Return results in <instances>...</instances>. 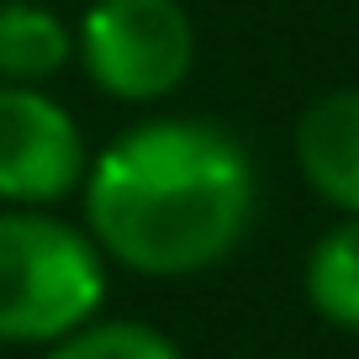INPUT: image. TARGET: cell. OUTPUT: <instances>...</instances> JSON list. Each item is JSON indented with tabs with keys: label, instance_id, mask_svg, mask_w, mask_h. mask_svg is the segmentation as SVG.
<instances>
[{
	"label": "cell",
	"instance_id": "3",
	"mask_svg": "<svg viewBox=\"0 0 359 359\" xmlns=\"http://www.w3.org/2000/svg\"><path fill=\"white\" fill-rule=\"evenodd\" d=\"M95 90L116 101H164L196 64V22L180 0H95L74 32Z\"/></svg>",
	"mask_w": 359,
	"mask_h": 359
},
{
	"label": "cell",
	"instance_id": "5",
	"mask_svg": "<svg viewBox=\"0 0 359 359\" xmlns=\"http://www.w3.org/2000/svg\"><path fill=\"white\" fill-rule=\"evenodd\" d=\"M296 164L327 206L359 217V90H333L296 122Z\"/></svg>",
	"mask_w": 359,
	"mask_h": 359
},
{
	"label": "cell",
	"instance_id": "1",
	"mask_svg": "<svg viewBox=\"0 0 359 359\" xmlns=\"http://www.w3.org/2000/svg\"><path fill=\"white\" fill-rule=\"evenodd\" d=\"M79 191L106 259L137 275H196L243 243L259 180L227 127L158 116L106 143Z\"/></svg>",
	"mask_w": 359,
	"mask_h": 359
},
{
	"label": "cell",
	"instance_id": "2",
	"mask_svg": "<svg viewBox=\"0 0 359 359\" xmlns=\"http://www.w3.org/2000/svg\"><path fill=\"white\" fill-rule=\"evenodd\" d=\"M106 254L43 206L0 212V344H58L95 317Z\"/></svg>",
	"mask_w": 359,
	"mask_h": 359
},
{
	"label": "cell",
	"instance_id": "7",
	"mask_svg": "<svg viewBox=\"0 0 359 359\" xmlns=\"http://www.w3.org/2000/svg\"><path fill=\"white\" fill-rule=\"evenodd\" d=\"M306 296L338 327L359 333V217L323 238L306 259Z\"/></svg>",
	"mask_w": 359,
	"mask_h": 359
},
{
	"label": "cell",
	"instance_id": "8",
	"mask_svg": "<svg viewBox=\"0 0 359 359\" xmlns=\"http://www.w3.org/2000/svg\"><path fill=\"white\" fill-rule=\"evenodd\" d=\"M48 359H180V348L148 323H85L58 338Z\"/></svg>",
	"mask_w": 359,
	"mask_h": 359
},
{
	"label": "cell",
	"instance_id": "4",
	"mask_svg": "<svg viewBox=\"0 0 359 359\" xmlns=\"http://www.w3.org/2000/svg\"><path fill=\"white\" fill-rule=\"evenodd\" d=\"M85 137L37 85H0V201L53 206L85 185Z\"/></svg>",
	"mask_w": 359,
	"mask_h": 359
},
{
	"label": "cell",
	"instance_id": "6",
	"mask_svg": "<svg viewBox=\"0 0 359 359\" xmlns=\"http://www.w3.org/2000/svg\"><path fill=\"white\" fill-rule=\"evenodd\" d=\"M74 58V27L37 0H0V85H37Z\"/></svg>",
	"mask_w": 359,
	"mask_h": 359
}]
</instances>
